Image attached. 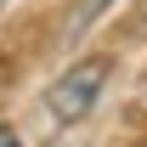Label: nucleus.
Returning <instances> with one entry per match:
<instances>
[{
  "label": "nucleus",
  "instance_id": "obj_3",
  "mask_svg": "<svg viewBox=\"0 0 147 147\" xmlns=\"http://www.w3.org/2000/svg\"><path fill=\"white\" fill-rule=\"evenodd\" d=\"M0 147H23V136H17L11 125H0Z\"/></svg>",
  "mask_w": 147,
  "mask_h": 147
},
{
  "label": "nucleus",
  "instance_id": "obj_2",
  "mask_svg": "<svg viewBox=\"0 0 147 147\" xmlns=\"http://www.w3.org/2000/svg\"><path fill=\"white\" fill-rule=\"evenodd\" d=\"M102 6H108V0H79V6H74V11H68V28H62V34H85V28H91V23H96V11H102Z\"/></svg>",
  "mask_w": 147,
  "mask_h": 147
},
{
  "label": "nucleus",
  "instance_id": "obj_1",
  "mask_svg": "<svg viewBox=\"0 0 147 147\" xmlns=\"http://www.w3.org/2000/svg\"><path fill=\"white\" fill-rule=\"evenodd\" d=\"M108 74H113L108 57H85V62H74L68 74H57V79H51V91H45V113H51L57 125H79V119L102 102Z\"/></svg>",
  "mask_w": 147,
  "mask_h": 147
}]
</instances>
